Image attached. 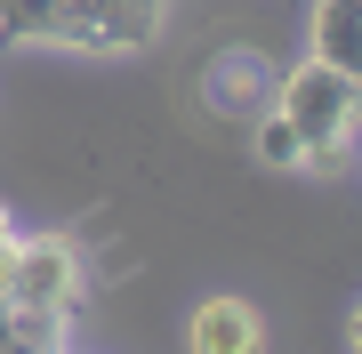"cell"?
I'll use <instances>...</instances> for the list:
<instances>
[{"mask_svg": "<svg viewBox=\"0 0 362 354\" xmlns=\"http://www.w3.org/2000/svg\"><path fill=\"white\" fill-rule=\"evenodd\" d=\"M8 290H16V306H33V314L73 322L81 298H89V258L73 249V234H16V249H8Z\"/></svg>", "mask_w": 362, "mask_h": 354, "instance_id": "obj_3", "label": "cell"}, {"mask_svg": "<svg viewBox=\"0 0 362 354\" xmlns=\"http://www.w3.org/2000/svg\"><path fill=\"white\" fill-rule=\"evenodd\" d=\"M274 73L282 65H266L258 49H218L202 65V97H209V113H258V105H274Z\"/></svg>", "mask_w": 362, "mask_h": 354, "instance_id": "obj_4", "label": "cell"}, {"mask_svg": "<svg viewBox=\"0 0 362 354\" xmlns=\"http://www.w3.org/2000/svg\"><path fill=\"white\" fill-rule=\"evenodd\" d=\"M161 25H169V0H0V49L145 57Z\"/></svg>", "mask_w": 362, "mask_h": 354, "instance_id": "obj_1", "label": "cell"}, {"mask_svg": "<svg viewBox=\"0 0 362 354\" xmlns=\"http://www.w3.org/2000/svg\"><path fill=\"white\" fill-rule=\"evenodd\" d=\"M346 346L362 354V306H354V314H346Z\"/></svg>", "mask_w": 362, "mask_h": 354, "instance_id": "obj_10", "label": "cell"}, {"mask_svg": "<svg viewBox=\"0 0 362 354\" xmlns=\"http://www.w3.org/2000/svg\"><path fill=\"white\" fill-rule=\"evenodd\" d=\"M298 153H306L298 129H290L274 105H258V161H266V170H298Z\"/></svg>", "mask_w": 362, "mask_h": 354, "instance_id": "obj_8", "label": "cell"}, {"mask_svg": "<svg viewBox=\"0 0 362 354\" xmlns=\"http://www.w3.org/2000/svg\"><path fill=\"white\" fill-rule=\"evenodd\" d=\"M65 330H73V322H49V314H33V306H16V290H8V249H0V354H57Z\"/></svg>", "mask_w": 362, "mask_h": 354, "instance_id": "obj_7", "label": "cell"}, {"mask_svg": "<svg viewBox=\"0 0 362 354\" xmlns=\"http://www.w3.org/2000/svg\"><path fill=\"white\" fill-rule=\"evenodd\" d=\"M274 113L298 129V170H314V177H338L346 170V153H354V121H362V89L354 81H338L322 57H298L290 73H274Z\"/></svg>", "mask_w": 362, "mask_h": 354, "instance_id": "obj_2", "label": "cell"}, {"mask_svg": "<svg viewBox=\"0 0 362 354\" xmlns=\"http://www.w3.org/2000/svg\"><path fill=\"white\" fill-rule=\"evenodd\" d=\"M306 57H322L338 81L362 89V0H314L306 8Z\"/></svg>", "mask_w": 362, "mask_h": 354, "instance_id": "obj_6", "label": "cell"}, {"mask_svg": "<svg viewBox=\"0 0 362 354\" xmlns=\"http://www.w3.org/2000/svg\"><path fill=\"white\" fill-rule=\"evenodd\" d=\"M185 354H266V314L250 298H202L185 322Z\"/></svg>", "mask_w": 362, "mask_h": 354, "instance_id": "obj_5", "label": "cell"}, {"mask_svg": "<svg viewBox=\"0 0 362 354\" xmlns=\"http://www.w3.org/2000/svg\"><path fill=\"white\" fill-rule=\"evenodd\" d=\"M57 354H73V346H57Z\"/></svg>", "mask_w": 362, "mask_h": 354, "instance_id": "obj_11", "label": "cell"}, {"mask_svg": "<svg viewBox=\"0 0 362 354\" xmlns=\"http://www.w3.org/2000/svg\"><path fill=\"white\" fill-rule=\"evenodd\" d=\"M16 234H25V225H16V210L0 201V249H16Z\"/></svg>", "mask_w": 362, "mask_h": 354, "instance_id": "obj_9", "label": "cell"}]
</instances>
